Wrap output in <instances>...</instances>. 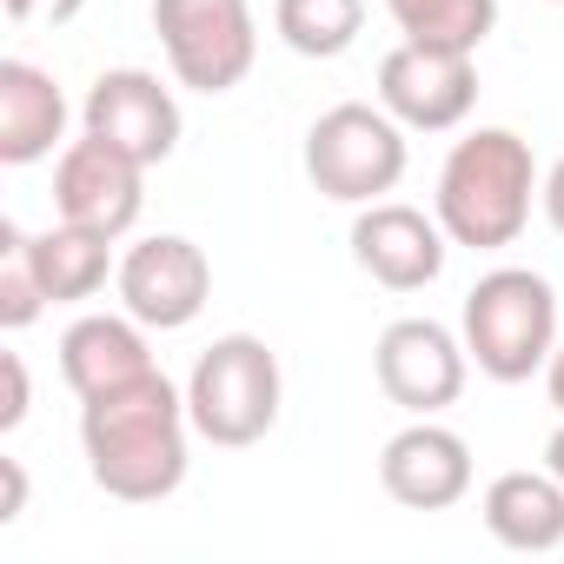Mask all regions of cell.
Here are the masks:
<instances>
[{
  "label": "cell",
  "instance_id": "obj_1",
  "mask_svg": "<svg viewBox=\"0 0 564 564\" xmlns=\"http://www.w3.org/2000/svg\"><path fill=\"white\" fill-rule=\"evenodd\" d=\"M186 392L153 366L147 379L80 405V452L107 498L160 505L186 485Z\"/></svg>",
  "mask_w": 564,
  "mask_h": 564
},
{
  "label": "cell",
  "instance_id": "obj_2",
  "mask_svg": "<svg viewBox=\"0 0 564 564\" xmlns=\"http://www.w3.org/2000/svg\"><path fill=\"white\" fill-rule=\"evenodd\" d=\"M538 186L544 180H538L531 140H518L511 127H478L438 166V226L452 246L498 252L524 232Z\"/></svg>",
  "mask_w": 564,
  "mask_h": 564
},
{
  "label": "cell",
  "instance_id": "obj_3",
  "mask_svg": "<svg viewBox=\"0 0 564 564\" xmlns=\"http://www.w3.org/2000/svg\"><path fill=\"white\" fill-rule=\"evenodd\" d=\"M557 293L544 286V272L531 265H498L465 293V352L478 359L485 379L518 386L544 372L551 339H557Z\"/></svg>",
  "mask_w": 564,
  "mask_h": 564
},
{
  "label": "cell",
  "instance_id": "obj_4",
  "mask_svg": "<svg viewBox=\"0 0 564 564\" xmlns=\"http://www.w3.org/2000/svg\"><path fill=\"white\" fill-rule=\"evenodd\" d=\"M279 359L265 339L252 333H226L199 352L193 379H186V419L206 445H259L279 425Z\"/></svg>",
  "mask_w": 564,
  "mask_h": 564
},
{
  "label": "cell",
  "instance_id": "obj_5",
  "mask_svg": "<svg viewBox=\"0 0 564 564\" xmlns=\"http://www.w3.org/2000/svg\"><path fill=\"white\" fill-rule=\"evenodd\" d=\"M306 180L339 206H372L405 180V127L386 107H326L306 133Z\"/></svg>",
  "mask_w": 564,
  "mask_h": 564
},
{
  "label": "cell",
  "instance_id": "obj_6",
  "mask_svg": "<svg viewBox=\"0 0 564 564\" xmlns=\"http://www.w3.org/2000/svg\"><path fill=\"white\" fill-rule=\"evenodd\" d=\"M153 34L173 80L193 94H232L259 61V28L246 0H153Z\"/></svg>",
  "mask_w": 564,
  "mask_h": 564
},
{
  "label": "cell",
  "instance_id": "obj_7",
  "mask_svg": "<svg viewBox=\"0 0 564 564\" xmlns=\"http://www.w3.org/2000/svg\"><path fill=\"white\" fill-rule=\"evenodd\" d=\"M465 366H471L465 339H452L438 319H392V326L379 333V346H372V379H379V392H386L399 412H412V419H432V412L458 405Z\"/></svg>",
  "mask_w": 564,
  "mask_h": 564
},
{
  "label": "cell",
  "instance_id": "obj_8",
  "mask_svg": "<svg viewBox=\"0 0 564 564\" xmlns=\"http://www.w3.org/2000/svg\"><path fill=\"white\" fill-rule=\"evenodd\" d=\"M113 279H120V306H127L140 326H153V333L193 326V319L206 313V300H213V259H206L193 239H180V232L140 239V246L120 259Z\"/></svg>",
  "mask_w": 564,
  "mask_h": 564
},
{
  "label": "cell",
  "instance_id": "obj_9",
  "mask_svg": "<svg viewBox=\"0 0 564 564\" xmlns=\"http://www.w3.org/2000/svg\"><path fill=\"white\" fill-rule=\"evenodd\" d=\"M379 107L412 133H452L478 107V67L452 47H392L379 61Z\"/></svg>",
  "mask_w": 564,
  "mask_h": 564
},
{
  "label": "cell",
  "instance_id": "obj_10",
  "mask_svg": "<svg viewBox=\"0 0 564 564\" xmlns=\"http://www.w3.org/2000/svg\"><path fill=\"white\" fill-rule=\"evenodd\" d=\"M87 133H100L107 147H120L127 160L140 166H160L173 160L180 147V100L173 87H160V74L147 67H113L87 87V107H80Z\"/></svg>",
  "mask_w": 564,
  "mask_h": 564
},
{
  "label": "cell",
  "instance_id": "obj_11",
  "mask_svg": "<svg viewBox=\"0 0 564 564\" xmlns=\"http://www.w3.org/2000/svg\"><path fill=\"white\" fill-rule=\"evenodd\" d=\"M140 180H147L140 160H127V153L107 147L100 133H80V140L61 153V166H54V206H61V219L120 239V232H133L140 206H147Z\"/></svg>",
  "mask_w": 564,
  "mask_h": 564
},
{
  "label": "cell",
  "instance_id": "obj_12",
  "mask_svg": "<svg viewBox=\"0 0 564 564\" xmlns=\"http://www.w3.org/2000/svg\"><path fill=\"white\" fill-rule=\"evenodd\" d=\"M379 485L392 505L405 511H452L465 491H471V445L452 432V425H405L386 438L379 452Z\"/></svg>",
  "mask_w": 564,
  "mask_h": 564
},
{
  "label": "cell",
  "instance_id": "obj_13",
  "mask_svg": "<svg viewBox=\"0 0 564 564\" xmlns=\"http://www.w3.org/2000/svg\"><path fill=\"white\" fill-rule=\"evenodd\" d=\"M352 259L379 279L386 293H419L445 272V226L425 219L419 206L399 199H372L352 219Z\"/></svg>",
  "mask_w": 564,
  "mask_h": 564
},
{
  "label": "cell",
  "instance_id": "obj_14",
  "mask_svg": "<svg viewBox=\"0 0 564 564\" xmlns=\"http://www.w3.org/2000/svg\"><path fill=\"white\" fill-rule=\"evenodd\" d=\"M147 372H153V352H147V333H140L133 313H127V319L87 313V319H74L67 339H61V379L74 386L80 405L100 399V392H120V386H133V379H147Z\"/></svg>",
  "mask_w": 564,
  "mask_h": 564
},
{
  "label": "cell",
  "instance_id": "obj_15",
  "mask_svg": "<svg viewBox=\"0 0 564 564\" xmlns=\"http://www.w3.org/2000/svg\"><path fill=\"white\" fill-rule=\"evenodd\" d=\"M67 133V94L34 61H0V160L34 166Z\"/></svg>",
  "mask_w": 564,
  "mask_h": 564
},
{
  "label": "cell",
  "instance_id": "obj_16",
  "mask_svg": "<svg viewBox=\"0 0 564 564\" xmlns=\"http://www.w3.org/2000/svg\"><path fill=\"white\" fill-rule=\"evenodd\" d=\"M478 511L505 551H557L564 544V485L551 471H498L485 485Z\"/></svg>",
  "mask_w": 564,
  "mask_h": 564
},
{
  "label": "cell",
  "instance_id": "obj_17",
  "mask_svg": "<svg viewBox=\"0 0 564 564\" xmlns=\"http://www.w3.org/2000/svg\"><path fill=\"white\" fill-rule=\"evenodd\" d=\"M28 252H34V272H41V286H47L54 306L94 300V293L107 286V272H113V239H107V232H87V226H74V219L34 232Z\"/></svg>",
  "mask_w": 564,
  "mask_h": 564
},
{
  "label": "cell",
  "instance_id": "obj_18",
  "mask_svg": "<svg viewBox=\"0 0 564 564\" xmlns=\"http://www.w3.org/2000/svg\"><path fill=\"white\" fill-rule=\"evenodd\" d=\"M386 14H392L399 34L419 41V47L478 54L485 34L498 28V0H386Z\"/></svg>",
  "mask_w": 564,
  "mask_h": 564
},
{
  "label": "cell",
  "instance_id": "obj_19",
  "mask_svg": "<svg viewBox=\"0 0 564 564\" xmlns=\"http://www.w3.org/2000/svg\"><path fill=\"white\" fill-rule=\"evenodd\" d=\"M272 28L306 61H339L366 28V0H272Z\"/></svg>",
  "mask_w": 564,
  "mask_h": 564
},
{
  "label": "cell",
  "instance_id": "obj_20",
  "mask_svg": "<svg viewBox=\"0 0 564 564\" xmlns=\"http://www.w3.org/2000/svg\"><path fill=\"white\" fill-rule=\"evenodd\" d=\"M47 306V286H41V272H34V252H28V232L21 226H0V326L21 333L34 326Z\"/></svg>",
  "mask_w": 564,
  "mask_h": 564
},
{
  "label": "cell",
  "instance_id": "obj_21",
  "mask_svg": "<svg viewBox=\"0 0 564 564\" xmlns=\"http://www.w3.org/2000/svg\"><path fill=\"white\" fill-rule=\"evenodd\" d=\"M80 8H87V0H8L14 21H47V28H67Z\"/></svg>",
  "mask_w": 564,
  "mask_h": 564
},
{
  "label": "cell",
  "instance_id": "obj_22",
  "mask_svg": "<svg viewBox=\"0 0 564 564\" xmlns=\"http://www.w3.org/2000/svg\"><path fill=\"white\" fill-rule=\"evenodd\" d=\"M0 372H8V405H0V425H21L28 419V366H21V352H8V359H0Z\"/></svg>",
  "mask_w": 564,
  "mask_h": 564
},
{
  "label": "cell",
  "instance_id": "obj_23",
  "mask_svg": "<svg viewBox=\"0 0 564 564\" xmlns=\"http://www.w3.org/2000/svg\"><path fill=\"white\" fill-rule=\"evenodd\" d=\"M0 485H8V498H0V524H14L28 511V471H21V458H0Z\"/></svg>",
  "mask_w": 564,
  "mask_h": 564
},
{
  "label": "cell",
  "instance_id": "obj_24",
  "mask_svg": "<svg viewBox=\"0 0 564 564\" xmlns=\"http://www.w3.org/2000/svg\"><path fill=\"white\" fill-rule=\"evenodd\" d=\"M538 199H544V219H551V226L564 232V160H557V166L544 173V186H538Z\"/></svg>",
  "mask_w": 564,
  "mask_h": 564
},
{
  "label": "cell",
  "instance_id": "obj_25",
  "mask_svg": "<svg viewBox=\"0 0 564 564\" xmlns=\"http://www.w3.org/2000/svg\"><path fill=\"white\" fill-rule=\"evenodd\" d=\"M544 392H551V405L564 412V346H551V359H544Z\"/></svg>",
  "mask_w": 564,
  "mask_h": 564
},
{
  "label": "cell",
  "instance_id": "obj_26",
  "mask_svg": "<svg viewBox=\"0 0 564 564\" xmlns=\"http://www.w3.org/2000/svg\"><path fill=\"white\" fill-rule=\"evenodd\" d=\"M544 471L564 485V425H557V432H551V445H544Z\"/></svg>",
  "mask_w": 564,
  "mask_h": 564
},
{
  "label": "cell",
  "instance_id": "obj_27",
  "mask_svg": "<svg viewBox=\"0 0 564 564\" xmlns=\"http://www.w3.org/2000/svg\"><path fill=\"white\" fill-rule=\"evenodd\" d=\"M551 8H564V0H551Z\"/></svg>",
  "mask_w": 564,
  "mask_h": 564
}]
</instances>
